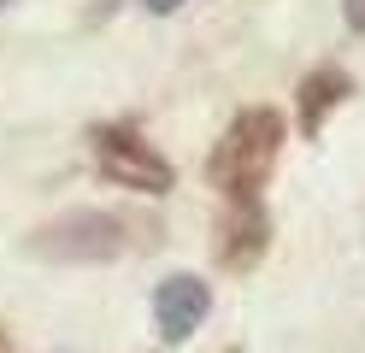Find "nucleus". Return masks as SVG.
Here are the masks:
<instances>
[{
    "instance_id": "10",
    "label": "nucleus",
    "mask_w": 365,
    "mask_h": 353,
    "mask_svg": "<svg viewBox=\"0 0 365 353\" xmlns=\"http://www.w3.org/2000/svg\"><path fill=\"white\" fill-rule=\"evenodd\" d=\"M0 6H12V0H0Z\"/></svg>"
},
{
    "instance_id": "9",
    "label": "nucleus",
    "mask_w": 365,
    "mask_h": 353,
    "mask_svg": "<svg viewBox=\"0 0 365 353\" xmlns=\"http://www.w3.org/2000/svg\"><path fill=\"white\" fill-rule=\"evenodd\" d=\"M224 353H242V347H224Z\"/></svg>"
},
{
    "instance_id": "5",
    "label": "nucleus",
    "mask_w": 365,
    "mask_h": 353,
    "mask_svg": "<svg viewBox=\"0 0 365 353\" xmlns=\"http://www.w3.org/2000/svg\"><path fill=\"white\" fill-rule=\"evenodd\" d=\"M212 318V282L195 271H171L153 282V329L165 347H182L200 324Z\"/></svg>"
},
{
    "instance_id": "2",
    "label": "nucleus",
    "mask_w": 365,
    "mask_h": 353,
    "mask_svg": "<svg viewBox=\"0 0 365 353\" xmlns=\"http://www.w3.org/2000/svg\"><path fill=\"white\" fill-rule=\"evenodd\" d=\"M24 253L36 265H112L130 253V224L101 206H71L59 218L36 224L24 235Z\"/></svg>"
},
{
    "instance_id": "11",
    "label": "nucleus",
    "mask_w": 365,
    "mask_h": 353,
    "mask_svg": "<svg viewBox=\"0 0 365 353\" xmlns=\"http://www.w3.org/2000/svg\"><path fill=\"white\" fill-rule=\"evenodd\" d=\"M0 353H6V342H0Z\"/></svg>"
},
{
    "instance_id": "8",
    "label": "nucleus",
    "mask_w": 365,
    "mask_h": 353,
    "mask_svg": "<svg viewBox=\"0 0 365 353\" xmlns=\"http://www.w3.org/2000/svg\"><path fill=\"white\" fill-rule=\"evenodd\" d=\"M142 6H148V12H153V18H171V12H177V6H182V0H142Z\"/></svg>"
},
{
    "instance_id": "3",
    "label": "nucleus",
    "mask_w": 365,
    "mask_h": 353,
    "mask_svg": "<svg viewBox=\"0 0 365 353\" xmlns=\"http://www.w3.org/2000/svg\"><path fill=\"white\" fill-rule=\"evenodd\" d=\"M88 159L112 188H130V195H171L177 188V165L153 148V141L135 130V124H95L88 130Z\"/></svg>"
},
{
    "instance_id": "6",
    "label": "nucleus",
    "mask_w": 365,
    "mask_h": 353,
    "mask_svg": "<svg viewBox=\"0 0 365 353\" xmlns=\"http://www.w3.org/2000/svg\"><path fill=\"white\" fill-rule=\"evenodd\" d=\"M354 94V71L348 65H312L301 83H294V130L307 141L324 135V118Z\"/></svg>"
},
{
    "instance_id": "7",
    "label": "nucleus",
    "mask_w": 365,
    "mask_h": 353,
    "mask_svg": "<svg viewBox=\"0 0 365 353\" xmlns=\"http://www.w3.org/2000/svg\"><path fill=\"white\" fill-rule=\"evenodd\" d=\"M341 24H348L354 36H365V0H341Z\"/></svg>"
},
{
    "instance_id": "1",
    "label": "nucleus",
    "mask_w": 365,
    "mask_h": 353,
    "mask_svg": "<svg viewBox=\"0 0 365 353\" xmlns=\"http://www.w3.org/2000/svg\"><path fill=\"white\" fill-rule=\"evenodd\" d=\"M283 141H289V118L277 106H242L230 124H224V135L212 141V153H207V183L224 200L259 195L265 177L277 171V159H283Z\"/></svg>"
},
{
    "instance_id": "4",
    "label": "nucleus",
    "mask_w": 365,
    "mask_h": 353,
    "mask_svg": "<svg viewBox=\"0 0 365 353\" xmlns=\"http://www.w3.org/2000/svg\"><path fill=\"white\" fill-rule=\"evenodd\" d=\"M265 253H271V212H265V200L259 195L224 200L218 224H212V259H218V271L247 277V271H259Z\"/></svg>"
}]
</instances>
